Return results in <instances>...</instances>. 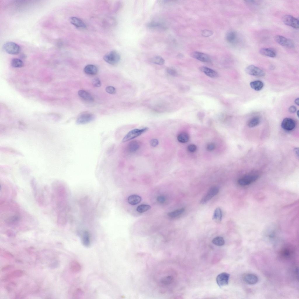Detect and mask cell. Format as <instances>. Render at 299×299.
<instances>
[{
  "instance_id": "6da1fadb",
  "label": "cell",
  "mask_w": 299,
  "mask_h": 299,
  "mask_svg": "<svg viewBox=\"0 0 299 299\" xmlns=\"http://www.w3.org/2000/svg\"><path fill=\"white\" fill-rule=\"evenodd\" d=\"M1 204L0 220L6 227L15 228L27 227L31 219L18 205L12 202H3Z\"/></svg>"
},
{
  "instance_id": "7a4b0ae2",
  "label": "cell",
  "mask_w": 299,
  "mask_h": 299,
  "mask_svg": "<svg viewBox=\"0 0 299 299\" xmlns=\"http://www.w3.org/2000/svg\"><path fill=\"white\" fill-rule=\"evenodd\" d=\"M148 128L145 127L141 129L136 128L129 132L124 137L122 142H124L140 136L148 130Z\"/></svg>"
},
{
  "instance_id": "3957f363",
  "label": "cell",
  "mask_w": 299,
  "mask_h": 299,
  "mask_svg": "<svg viewBox=\"0 0 299 299\" xmlns=\"http://www.w3.org/2000/svg\"><path fill=\"white\" fill-rule=\"evenodd\" d=\"M120 59L119 54L114 50L108 53L103 57V59L106 62L112 65L117 64L120 61Z\"/></svg>"
},
{
  "instance_id": "277c9868",
  "label": "cell",
  "mask_w": 299,
  "mask_h": 299,
  "mask_svg": "<svg viewBox=\"0 0 299 299\" xmlns=\"http://www.w3.org/2000/svg\"><path fill=\"white\" fill-rule=\"evenodd\" d=\"M259 175L255 173L248 174L242 176L238 180L239 184L241 186H246L256 181Z\"/></svg>"
},
{
  "instance_id": "5b68a950",
  "label": "cell",
  "mask_w": 299,
  "mask_h": 299,
  "mask_svg": "<svg viewBox=\"0 0 299 299\" xmlns=\"http://www.w3.org/2000/svg\"><path fill=\"white\" fill-rule=\"evenodd\" d=\"M3 48L5 51L10 54H17L19 53L20 51V46L13 42L9 41L6 43L4 45Z\"/></svg>"
},
{
  "instance_id": "8992f818",
  "label": "cell",
  "mask_w": 299,
  "mask_h": 299,
  "mask_svg": "<svg viewBox=\"0 0 299 299\" xmlns=\"http://www.w3.org/2000/svg\"><path fill=\"white\" fill-rule=\"evenodd\" d=\"M276 41L280 45L289 48L294 47L293 42L291 40L281 35H277L274 38Z\"/></svg>"
},
{
  "instance_id": "52a82bcc",
  "label": "cell",
  "mask_w": 299,
  "mask_h": 299,
  "mask_svg": "<svg viewBox=\"0 0 299 299\" xmlns=\"http://www.w3.org/2000/svg\"><path fill=\"white\" fill-rule=\"evenodd\" d=\"M283 22L286 25L295 29H298L299 26V20L290 15H286L282 18Z\"/></svg>"
},
{
  "instance_id": "ba28073f",
  "label": "cell",
  "mask_w": 299,
  "mask_h": 299,
  "mask_svg": "<svg viewBox=\"0 0 299 299\" xmlns=\"http://www.w3.org/2000/svg\"><path fill=\"white\" fill-rule=\"evenodd\" d=\"M294 249L291 245H285L280 250V257L284 259H288L291 258L294 253Z\"/></svg>"
},
{
  "instance_id": "9c48e42d",
  "label": "cell",
  "mask_w": 299,
  "mask_h": 299,
  "mask_svg": "<svg viewBox=\"0 0 299 299\" xmlns=\"http://www.w3.org/2000/svg\"><path fill=\"white\" fill-rule=\"evenodd\" d=\"M246 72L250 75L258 77L264 76V72L259 68L253 65L248 66L245 69Z\"/></svg>"
},
{
  "instance_id": "30bf717a",
  "label": "cell",
  "mask_w": 299,
  "mask_h": 299,
  "mask_svg": "<svg viewBox=\"0 0 299 299\" xmlns=\"http://www.w3.org/2000/svg\"><path fill=\"white\" fill-rule=\"evenodd\" d=\"M95 118V115L93 114H83L79 116L77 118L76 123L78 125L86 124L93 121Z\"/></svg>"
},
{
  "instance_id": "8fae6325",
  "label": "cell",
  "mask_w": 299,
  "mask_h": 299,
  "mask_svg": "<svg viewBox=\"0 0 299 299\" xmlns=\"http://www.w3.org/2000/svg\"><path fill=\"white\" fill-rule=\"evenodd\" d=\"M164 275L161 277L159 281V284L163 288L168 287L173 281L174 278L172 275L169 274V272H167Z\"/></svg>"
},
{
  "instance_id": "7c38bea8",
  "label": "cell",
  "mask_w": 299,
  "mask_h": 299,
  "mask_svg": "<svg viewBox=\"0 0 299 299\" xmlns=\"http://www.w3.org/2000/svg\"><path fill=\"white\" fill-rule=\"evenodd\" d=\"M218 191L219 189L217 187H212L201 199L200 201V203L202 204H206L216 195L218 193Z\"/></svg>"
},
{
  "instance_id": "4fadbf2b",
  "label": "cell",
  "mask_w": 299,
  "mask_h": 299,
  "mask_svg": "<svg viewBox=\"0 0 299 299\" xmlns=\"http://www.w3.org/2000/svg\"><path fill=\"white\" fill-rule=\"evenodd\" d=\"M230 274L226 272H222L218 275L216 278V282L220 287L227 285L228 283Z\"/></svg>"
},
{
  "instance_id": "5bb4252c",
  "label": "cell",
  "mask_w": 299,
  "mask_h": 299,
  "mask_svg": "<svg viewBox=\"0 0 299 299\" xmlns=\"http://www.w3.org/2000/svg\"><path fill=\"white\" fill-rule=\"evenodd\" d=\"M295 123L292 119L288 118H284L282 121L281 126L284 130L287 131L293 130L295 127Z\"/></svg>"
},
{
  "instance_id": "9a60e30c",
  "label": "cell",
  "mask_w": 299,
  "mask_h": 299,
  "mask_svg": "<svg viewBox=\"0 0 299 299\" xmlns=\"http://www.w3.org/2000/svg\"><path fill=\"white\" fill-rule=\"evenodd\" d=\"M23 271L20 270H18L11 272L5 275L2 278V280L7 281L11 279L19 277L23 274Z\"/></svg>"
},
{
  "instance_id": "2e32d148",
  "label": "cell",
  "mask_w": 299,
  "mask_h": 299,
  "mask_svg": "<svg viewBox=\"0 0 299 299\" xmlns=\"http://www.w3.org/2000/svg\"><path fill=\"white\" fill-rule=\"evenodd\" d=\"M259 52L262 55L271 58H274L277 55L276 51L271 48H261L260 49Z\"/></svg>"
},
{
  "instance_id": "e0dca14e",
  "label": "cell",
  "mask_w": 299,
  "mask_h": 299,
  "mask_svg": "<svg viewBox=\"0 0 299 299\" xmlns=\"http://www.w3.org/2000/svg\"><path fill=\"white\" fill-rule=\"evenodd\" d=\"M243 279L245 282L251 285L255 284L258 281V278L256 275L252 274H245L243 276Z\"/></svg>"
},
{
  "instance_id": "ac0fdd59",
  "label": "cell",
  "mask_w": 299,
  "mask_h": 299,
  "mask_svg": "<svg viewBox=\"0 0 299 299\" xmlns=\"http://www.w3.org/2000/svg\"><path fill=\"white\" fill-rule=\"evenodd\" d=\"M193 57L201 62H208L211 61L210 58L207 54L199 52H194L192 55Z\"/></svg>"
},
{
  "instance_id": "d6986e66",
  "label": "cell",
  "mask_w": 299,
  "mask_h": 299,
  "mask_svg": "<svg viewBox=\"0 0 299 299\" xmlns=\"http://www.w3.org/2000/svg\"><path fill=\"white\" fill-rule=\"evenodd\" d=\"M140 147V143L138 141L133 140L128 144L126 149L129 152L134 153L138 151Z\"/></svg>"
},
{
  "instance_id": "ffe728a7",
  "label": "cell",
  "mask_w": 299,
  "mask_h": 299,
  "mask_svg": "<svg viewBox=\"0 0 299 299\" xmlns=\"http://www.w3.org/2000/svg\"><path fill=\"white\" fill-rule=\"evenodd\" d=\"M81 240L82 245L84 246L88 247L91 245L90 237L89 233L87 231H84L81 235Z\"/></svg>"
},
{
  "instance_id": "44dd1931",
  "label": "cell",
  "mask_w": 299,
  "mask_h": 299,
  "mask_svg": "<svg viewBox=\"0 0 299 299\" xmlns=\"http://www.w3.org/2000/svg\"><path fill=\"white\" fill-rule=\"evenodd\" d=\"M200 70L208 76L213 78H216L218 76V73L214 70L205 66H201Z\"/></svg>"
},
{
  "instance_id": "7402d4cb",
  "label": "cell",
  "mask_w": 299,
  "mask_h": 299,
  "mask_svg": "<svg viewBox=\"0 0 299 299\" xmlns=\"http://www.w3.org/2000/svg\"><path fill=\"white\" fill-rule=\"evenodd\" d=\"M70 23L77 28H85L86 25L80 19L75 17H72L69 18Z\"/></svg>"
},
{
  "instance_id": "603a6c76",
  "label": "cell",
  "mask_w": 299,
  "mask_h": 299,
  "mask_svg": "<svg viewBox=\"0 0 299 299\" xmlns=\"http://www.w3.org/2000/svg\"><path fill=\"white\" fill-rule=\"evenodd\" d=\"M69 266L71 271L74 273L79 272L81 269V267L80 264L77 261L75 260H72L70 262Z\"/></svg>"
},
{
  "instance_id": "cb8c5ba5",
  "label": "cell",
  "mask_w": 299,
  "mask_h": 299,
  "mask_svg": "<svg viewBox=\"0 0 299 299\" xmlns=\"http://www.w3.org/2000/svg\"><path fill=\"white\" fill-rule=\"evenodd\" d=\"M84 71L88 74L94 75L97 74L98 69L95 66L93 65H88L85 67Z\"/></svg>"
},
{
  "instance_id": "d4e9b609",
  "label": "cell",
  "mask_w": 299,
  "mask_h": 299,
  "mask_svg": "<svg viewBox=\"0 0 299 299\" xmlns=\"http://www.w3.org/2000/svg\"><path fill=\"white\" fill-rule=\"evenodd\" d=\"M237 38V35L236 32L234 31H230L228 32L226 35V39L227 42L230 44H233L236 42Z\"/></svg>"
},
{
  "instance_id": "484cf974",
  "label": "cell",
  "mask_w": 299,
  "mask_h": 299,
  "mask_svg": "<svg viewBox=\"0 0 299 299\" xmlns=\"http://www.w3.org/2000/svg\"><path fill=\"white\" fill-rule=\"evenodd\" d=\"M142 199L139 196L136 194L131 195L128 198V202L131 205H135L140 203Z\"/></svg>"
},
{
  "instance_id": "4316f807",
  "label": "cell",
  "mask_w": 299,
  "mask_h": 299,
  "mask_svg": "<svg viewBox=\"0 0 299 299\" xmlns=\"http://www.w3.org/2000/svg\"><path fill=\"white\" fill-rule=\"evenodd\" d=\"M79 95L84 100L89 101H93V98L88 92L84 90H80L78 91Z\"/></svg>"
},
{
  "instance_id": "83f0119b",
  "label": "cell",
  "mask_w": 299,
  "mask_h": 299,
  "mask_svg": "<svg viewBox=\"0 0 299 299\" xmlns=\"http://www.w3.org/2000/svg\"><path fill=\"white\" fill-rule=\"evenodd\" d=\"M251 87L254 90L259 91L261 90L263 87V83L259 80H256L251 82L250 83Z\"/></svg>"
},
{
  "instance_id": "f1b7e54d",
  "label": "cell",
  "mask_w": 299,
  "mask_h": 299,
  "mask_svg": "<svg viewBox=\"0 0 299 299\" xmlns=\"http://www.w3.org/2000/svg\"><path fill=\"white\" fill-rule=\"evenodd\" d=\"M222 213L221 209L219 207L216 208L215 210L213 216V220L217 222H219L221 220Z\"/></svg>"
},
{
  "instance_id": "f546056e",
  "label": "cell",
  "mask_w": 299,
  "mask_h": 299,
  "mask_svg": "<svg viewBox=\"0 0 299 299\" xmlns=\"http://www.w3.org/2000/svg\"><path fill=\"white\" fill-rule=\"evenodd\" d=\"M178 141L182 143H185L187 142L189 139V136L186 132H182L180 133L177 136Z\"/></svg>"
},
{
  "instance_id": "4dcf8cb0",
  "label": "cell",
  "mask_w": 299,
  "mask_h": 299,
  "mask_svg": "<svg viewBox=\"0 0 299 299\" xmlns=\"http://www.w3.org/2000/svg\"><path fill=\"white\" fill-rule=\"evenodd\" d=\"M212 242L215 245L221 246L224 245L225 240L222 237L218 236L214 238L213 239Z\"/></svg>"
},
{
  "instance_id": "1f68e13d",
  "label": "cell",
  "mask_w": 299,
  "mask_h": 299,
  "mask_svg": "<svg viewBox=\"0 0 299 299\" xmlns=\"http://www.w3.org/2000/svg\"><path fill=\"white\" fill-rule=\"evenodd\" d=\"M11 66L14 67L20 68L22 67L23 63L21 60L18 58L13 59L11 62Z\"/></svg>"
},
{
  "instance_id": "d6a6232c",
  "label": "cell",
  "mask_w": 299,
  "mask_h": 299,
  "mask_svg": "<svg viewBox=\"0 0 299 299\" xmlns=\"http://www.w3.org/2000/svg\"><path fill=\"white\" fill-rule=\"evenodd\" d=\"M185 211L184 208L178 209L168 213V215L171 218H175L181 214Z\"/></svg>"
},
{
  "instance_id": "836d02e7",
  "label": "cell",
  "mask_w": 299,
  "mask_h": 299,
  "mask_svg": "<svg viewBox=\"0 0 299 299\" xmlns=\"http://www.w3.org/2000/svg\"><path fill=\"white\" fill-rule=\"evenodd\" d=\"M260 122L259 118L258 117H255L250 120L248 122V125L250 127H253L258 125Z\"/></svg>"
},
{
  "instance_id": "e575fe53",
  "label": "cell",
  "mask_w": 299,
  "mask_h": 299,
  "mask_svg": "<svg viewBox=\"0 0 299 299\" xmlns=\"http://www.w3.org/2000/svg\"><path fill=\"white\" fill-rule=\"evenodd\" d=\"M152 62L154 64L160 65H164L165 63L164 59L159 56L154 57L152 59Z\"/></svg>"
},
{
  "instance_id": "d590c367",
  "label": "cell",
  "mask_w": 299,
  "mask_h": 299,
  "mask_svg": "<svg viewBox=\"0 0 299 299\" xmlns=\"http://www.w3.org/2000/svg\"><path fill=\"white\" fill-rule=\"evenodd\" d=\"M151 206L147 204H142L138 206L136 209L137 211L139 213H142L150 210Z\"/></svg>"
},
{
  "instance_id": "8d00e7d4",
  "label": "cell",
  "mask_w": 299,
  "mask_h": 299,
  "mask_svg": "<svg viewBox=\"0 0 299 299\" xmlns=\"http://www.w3.org/2000/svg\"><path fill=\"white\" fill-rule=\"evenodd\" d=\"M92 83L93 86L96 87H100L101 85L100 81L98 78H95L93 79Z\"/></svg>"
},
{
  "instance_id": "74e56055",
  "label": "cell",
  "mask_w": 299,
  "mask_h": 299,
  "mask_svg": "<svg viewBox=\"0 0 299 299\" xmlns=\"http://www.w3.org/2000/svg\"><path fill=\"white\" fill-rule=\"evenodd\" d=\"M105 91L106 92L110 94H113L116 92V90L115 88L111 86H107L105 88Z\"/></svg>"
},
{
  "instance_id": "f35d334b",
  "label": "cell",
  "mask_w": 299,
  "mask_h": 299,
  "mask_svg": "<svg viewBox=\"0 0 299 299\" xmlns=\"http://www.w3.org/2000/svg\"><path fill=\"white\" fill-rule=\"evenodd\" d=\"M16 286V284L13 282H10L7 285L6 288L8 291H11Z\"/></svg>"
},
{
  "instance_id": "ab89813d",
  "label": "cell",
  "mask_w": 299,
  "mask_h": 299,
  "mask_svg": "<svg viewBox=\"0 0 299 299\" xmlns=\"http://www.w3.org/2000/svg\"><path fill=\"white\" fill-rule=\"evenodd\" d=\"M3 252L2 256L5 258L10 259L12 258L13 257V255L9 252L5 251Z\"/></svg>"
},
{
  "instance_id": "60d3db41",
  "label": "cell",
  "mask_w": 299,
  "mask_h": 299,
  "mask_svg": "<svg viewBox=\"0 0 299 299\" xmlns=\"http://www.w3.org/2000/svg\"><path fill=\"white\" fill-rule=\"evenodd\" d=\"M167 72L169 74L173 76H176L178 75L177 72L175 70L171 68L167 69Z\"/></svg>"
},
{
  "instance_id": "b9f144b4",
  "label": "cell",
  "mask_w": 299,
  "mask_h": 299,
  "mask_svg": "<svg viewBox=\"0 0 299 299\" xmlns=\"http://www.w3.org/2000/svg\"><path fill=\"white\" fill-rule=\"evenodd\" d=\"M14 267V265H6L3 267L1 269V270L2 272H6L10 270L13 268Z\"/></svg>"
},
{
  "instance_id": "7bdbcfd3",
  "label": "cell",
  "mask_w": 299,
  "mask_h": 299,
  "mask_svg": "<svg viewBox=\"0 0 299 299\" xmlns=\"http://www.w3.org/2000/svg\"><path fill=\"white\" fill-rule=\"evenodd\" d=\"M150 143L151 146L155 147L158 145L159 142L156 139H153L150 140Z\"/></svg>"
},
{
  "instance_id": "ee69618b",
  "label": "cell",
  "mask_w": 299,
  "mask_h": 299,
  "mask_svg": "<svg viewBox=\"0 0 299 299\" xmlns=\"http://www.w3.org/2000/svg\"><path fill=\"white\" fill-rule=\"evenodd\" d=\"M188 151L191 152H193L196 151L197 149L196 146L194 144L189 145L187 147Z\"/></svg>"
},
{
  "instance_id": "f6af8a7d",
  "label": "cell",
  "mask_w": 299,
  "mask_h": 299,
  "mask_svg": "<svg viewBox=\"0 0 299 299\" xmlns=\"http://www.w3.org/2000/svg\"><path fill=\"white\" fill-rule=\"evenodd\" d=\"M202 35L204 36H208L211 35L213 33L211 31L207 30H205L202 31Z\"/></svg>"
},
{
  "instance_id": "bcb514c9",
  "label": "cell",
  "mask_w": 299,
  "mask_h": 299,
  "mask_svg": "<svg viewBox=\"0 0 299 299\" xmlns=\"http://www.w3.org/2000/svg\"><path fill=\"white\" fill-rule=\"evenodd\" d=\"M82 293L83 291L80 288H78L74 292L73 295L76 298L77 297H79Z\"/></svg>"
},
{
  "instance_id": "7dc6e473",
  "label": "cell",
  "mask_w": 299,
  "mask_h": 299,
  "mask_svg": "<svg viewBox=\"0 0 299 299\" xmlns=\"http://www.w3.org/2000/svg\"><path fill=\"white\" fill-rule=\"evenodd\" d=\"M215 147V145L213 143L209 144L207 146V149L209 151H211L213 150Z\"/></svg>"
},
{
  "instance_id": "c3c4849f",
  "label": "cell",
  "mask_w": 299,
  "mask_h": 299,
  "mask_svg": "<svg viewBox=\"0 0 299 299\" xmlns=\"http://www.w3.org/2000/svg\"><path fill=\"white\" fill-rule=\"evenodd\" d=\"M157 201L160 203H163L165 201V197L164 196H159L157 197Z\"/></svg>"
},
{
  "instance_id": "681fc988",
  "label": "cell",
  "mask_w": 299,
  "mask_h": 299,
  "mask_svg": "<svg viewBox=\"0 0 299 299\" xmlns=\"http://www.w3.org/2000/svg\"><path fill=\"white\" fill-rule=\"evenodd\" d=\"M288 110L290 112L293 113L296 111V108L295 106L292 105L289 107Z\"/></svg>"
},
{
  "instance_id": "f907efd6",
  "label": "cell",
  "mask_w": 299,
  "mask_h": 299,
  "mask_svg": "<svg viewBox=\"0 0 299 299\" xmlns=\"http://www.w3.org/2000/svg\"><path fill=\"white\" fill-rule=\"evenodd\" d=\"M299 98H296V99H295V101H294L295 104H296L297 105H299Z\"/></svg>"
},
{
  "instance_id": "816d5d0a",
  "label": "cell",
  "mask_w": 299,
  "mask_h": 299,
  "mask_svg": "<svg viewBox=\"0 0 299 299\" xmlns=\"http://www.w3.org/2000/svg\"><path fill=\"white\" fill-rule=\"evenodd\" d=\"M294 151H295V152L296 154H297L298 155V148H295V150H294Z\"/></svg>"
},
{
  "instance_id": "f5cc1de1",
  "label": "cell",
  "mask_w": 299,
  "mask_h": 299,
  "mask_svg": "<svg viewBox=\"0 0 299 299\" xmlns=\"http://www.w3.org/2000/svg\"><path fill=\"white\" fill-rule=\"evenodd\" d=\"M298 113H299V111H298H298H297V116H298Z\"/></svg>"
}]
</instances>
